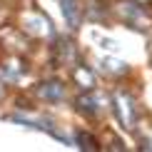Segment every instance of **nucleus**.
I'll list each match as a JSON object with an SVG mask.
<instances>
[{
    "mask_svg": "<svg viewBox=\"0 0 152 152\" xmlns=\"http://www.w3.org/2000/svg\"><path fill=\"white\" fill-rule=\"evenodd\" d=\"M135 112H137V107L127 95H117V115H120V122L127 130L135 127Z\"/></svg>",
    "mask_w": 152,
    "mask_h": 152,
    "instance_id": "1",
    "label": "nucleus"
},
{
    "mask_svg": "<svg viewBox=\"0 0 152 152\" xmlns=\"http://www.w3.org/2000/svg\"><path fill=\"white\" fill-rule=\"evenodd\" d=\"M40 95L48 97V100H60L62 97V85H58V82H45L40 87Z\"/></svg>",
    "mask_w": 152,
    "mask_h": 152,
    "instance_id": "2",
    "label": "nucleus"
},
{
    "mask_svg": "<svg viewBox=\"0 0 152 152\" xmlns=\"http://www.w3.org/2000/svg\"><path fill=\"white\" fill-rule=\"evenodd\" d=\"M62 15L67 18V23L72 25H77V5H75V0H62Z\"/></svg>",
    "mask_w": 152,
    "mask_h": 152,
    "instance_id": "3",
    "label": "nucleus"
},
{
    "mask_svg": "<svg viewBox=\"0 0 152 152\" xmlns=\"http://www.w3.org/2000/svg\"><path fill=\"white\" fill-rule=\"evenodd\" d=\"M77 147H82V150H97V140L95 137H90V135H85V132H80L77 135Z\"/></svg>",
    "mask_w": 152,
    "mask_h": 152,
    "instance_id": "4",
    "label": "nucleus"
}]
</instances>
